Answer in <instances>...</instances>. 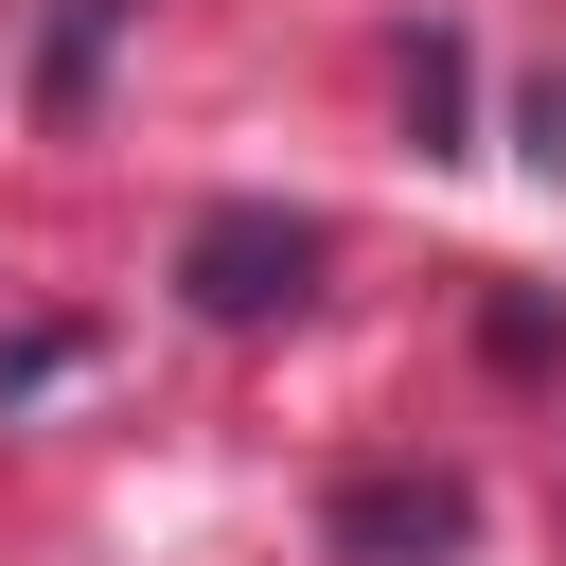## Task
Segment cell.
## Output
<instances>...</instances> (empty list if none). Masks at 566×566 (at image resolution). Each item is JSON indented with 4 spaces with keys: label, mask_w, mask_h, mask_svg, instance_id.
I'll list each match as a JSON object with an SVG mask.
<instances>
[{
    "label": "cell",
    "mask_w": 566,
    "mask_h": 566,
    "mask_svg": "<svg viewBox=\"0 0 566 566\" xmlns=\"http://www.w3.org/2000/svg\"><path fill=\"white\" fill-rule=\"evenodd\" d=\"M177 301L195 318H301L318 301V212H283V195H212L195 230H177Z\"/></svg>",
    "instance_id": "1"
},
{
    "label": "cell",
    "mask_w": 566,
    "mask_h": 566,
    "mask_svg": "<svg viewBox=\"0 0 566 566\" xmlns=\"http://www.w3.org/2000/svg\"><path fill=\"white\" fill-rule=\"evenodd\" d=\"M442 548H478L460 478H354L336 495V566H442Z\"/></svg>",
    "instance_id": "2"
},
{
    "label": "cell",
    "mask_w": 566,
    "mask_h": 566,
    "mask_svg": "<svg viewBox=\"0 0 566 566\" xmlns=\"http://www.w3.org/2000/svg\"><path fill=\"white\" fill-rule=\"evenodd\" d=\"M124 18H142V0H53V35H35V106H53V124H88V88H106Z\"/></svg>",
    "instance_id": "3"
},
{
    "label": "cell",
    "mask_w": 566,
    "mask_h": 566,
    "mask_svg": "<svg viewBox=\"0 0 566 566\" xmlns=\"http://www.w3.org/2000/svg\"><path fill=\"white\" fill-rule=\"evenodd\" d=\"M407 124H424V159H460V124H478V53H460V35L407 53Z\"/></svg>",
    "instance_id": "4"
},
{
    "label": "cell",
    "mask_w": 566,
    "mask_h": 566,
    "mask_svg": "<svg viewBox=\"0 0 566 566\" xmlns=\"http://www.w3.org/2000/svg\"><path fill=\"white\" fill-rule=\"evenodd\" d=\"M71 354H88V336H71V318H35V336H0V407H18V389H53V371H71Z\"/></svg>",
    "instance_id": "5"
},
{
    "label": "cell",
    "mask_w": 566,
    "mask_h": 566,
    "mask_svg": "<svg viewBox=\"0 0 566 566\" xmlns=\"http://www.w3.org/2000/svg\"><path fill=\"white\" fill-rule=\"evenodd\" d=\"M531 159H548V177H566V71H548V88H531Z\"/></svg>",
    "instance_id": "6"
}]
</instances>
